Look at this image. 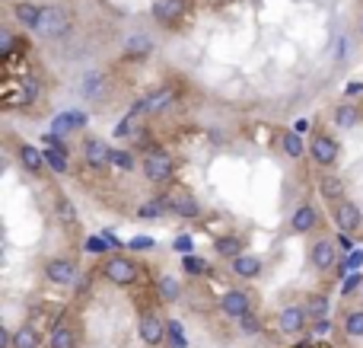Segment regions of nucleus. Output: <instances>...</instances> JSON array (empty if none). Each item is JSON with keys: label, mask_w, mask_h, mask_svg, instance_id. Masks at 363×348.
Wrapping results in <instances>:
<instances>
[{"label": "nucleus", "mask_w": 363, "mask_h": 348, "mask_svg": "<svg viewBox=\"0 0 363 348\" xmlns=\"http://www.w3.org/2000/svg\"><path fill=\"white\" fill-rule=\"evenodd\" d=\"M55 217H57V224H61L67 234H80V214H77V205L70 202L64 192H57L55 195Z\"/></svg>", "instance_id": "obj_18"}, {"label": "nucleus", "mask_w": 363, "mask_h": 348, "mask_svg": "<svg viewBox=\"0 0 363 348\" xmlns=\"http://www.w3.org/2000/svg\"><path fill=\"white\" fill-rule=\"evenodd\" d=\"M38 96H42V83H38L32 74H26L23 80H19V99H23V106L26 102H35Z\"/></svg>", "instance_id": "obj_33"}, {"label": "nucleus", "mask_w": 363, "mask_h": 348, "mask_svg": "<svg viewBox=\"0 0 363 348\" xmlns=\"http://www.w3.org/2000/svg\"><path fill=\"white\" fill-rule=\"evenodd\" d=\"M335 326H332V320H315V323H309V332H313V336H328V332H332Z\"/></svg>", "instance_id": "obj_39"}, {"label": "nucleus", "mask_w": 363, "mask_h": 348, "mask_svg": "<svg viewBox=\"0 0 363 348\" xmlns=\"http://www.w3.org/2000/svg\"><path fill=\"white\" fill-rule=\"evenodd\" d=\"M306 330H309V317L303 310V304H287L277 313V332L284 339H300L306 336Z\"/></svg>", "instance_id": "obj_9"}, {"label": "nucleus", "mask_w": 363, "mask_h": 348, "mask_svg": "<svg viewBox=\"0 0 363 348\" xmlns=\"http://www.w3.org/2000/svg\"><path fill=\"white\" fill-rule=\"evenodd\" d=\"M182 294H185V288H182V281L176 275H160L157 278V298L163 304H179Z\"/></svg>", "instance_id": "obj_27"}, {"label": "nucleus", "mask_w": 363, "mask_h": 348, "mask_svg": "<svg viewBox=\"0 0 363 348\" xmlns=\"http://www.w3.org/2000/svg\"><path fill=\"white\" fill-rule=\"evenodd\" d=\"M102 278L115 288H131L134 281H138V266H134V259H128V256L112 253L102 262Z\"/></svg>", "instance_id": "obj_4"}, {"label": "nucleus", "mask_w": 363, "mask_h": 348, "mask_svg": "<svg viewBox=\"0 0 363 348\" xmlns=\"http://www.w3.org/2000/svg\"><path fill=\"white\" fill-rule=\"evenodd\" d=\"M239 332H242L245 339H255V336H262V332H264V320L258 317L255 310H252L249 317H242V320H239Z\"/></svg>", "instance_id": "obj_34"}, {"label": "nucleus", "mask_w": 363, "mask_h": 348, "mask_svg": "<svg viewBox=\"0 0 363 348\" xmlns=\"http://www.w3.org/2000/svg\"><path fill=\"white\" fill-rule=\"evenodd\" d=\"M230 272L236 275L239 281H255V278H262L264 262H262V256H255V253H242V256H236V259H230Z\"/></svg>", "instance_id": "obj_17"}, {"label": "nucleus", "mask_w": 363, "mask_h": 348, "mask_svg": "<svg viewBox=\"0 0 363 348\" xmlns=\"http://www.w3.org/2000/svg\"><path fill=\"white\" fill-rule=\"evenodd\" d=\"M294 131H296V134H306V131H309V119H296V121H294Z\"/></svg>", "instance_id": "obj_42"}, {"label": "nucleus", "mask_w": 363, "mask_h": 348, "mask_svg": "<svg viewBox=\"0 0 363 348\" xmlns=\"http://www.w3.org/2000/svg\"><path fill=\"white\" fill-rule=\"evenodd\" d=\"M42 275H45V281H51V285L70 288V285H77V278H80V266H77V259H67V256H51V259L42 262Z\"/></svg>", "instance_id": "obj_5"}, {"label": "nucleus", "mask_w": 363, "mask_h": 348, "mask_svg": "<svg viewBox=\"0 0 363 348\" xmlns=\"http://www.w3.org/2000/svg\"><path fill=\"white\" fill-rule=\"evenodd\" d=\"M309 266H313L315 272H332V268L338 266V246H335L332 236H322V240H315L313 246H309Z\"/></svg>", "instance_id": "obj_12"}, {"label": "nucleus", "mask_w": 363, "mask_h": 348, "mask_svg": "<svg viewBox=\"0 0 363 348\" xmlns=\"http://www.w3.org/2000/svg\"><path fill=\"white\" fill-rule=\"evenodd\" d=\"M45 163H48V170L51 173H57V176H64V173L70 170V163H67V153H57V151H45Z\"/></svg>", "instance_id": "obj_35"}, {"label": "nucleus", "mask_w": 363, "mask_h": 348, "mask_svg": "<svg viewBox=\"0 0 363 348\" xmlns=\"http://www.w3.org/2000/svg\"><path fill=\"white\" fill-rule=\"evenodd\" d=\"M341 332L347 339H363V307H351L341 317Z\"/></svg>", "instance_id": "obj_30"}, {"label": "nucleus", "mask_w": 363, "mask_h": 348, "mask_svg": "<svg viewBox=\"0 0 363 348\" xmlns=\"http://www.w3.org/2000/svg\"><path fill=\"white\" fill-rule=\"evenodd\" d=\"M16 157H19V166L35 179H42L45 170H48V163H45V151H38V147H32V144H19Z\"/></svg>", "instance_id": "obj_19"}, {"label": "nucleus", "mask_w": 363, "mask_h": 348, "mask_svg": "<svg viewBox=\"0 0 363 348\" xmlns=\"http://www.w3.org/2000/svg\"><path fill=\"white\" fill-rule=\"evenodd\" d=\"M201 202L191 195V192H172L169 195V214H176V217H182V221H198L201 217Z\"/></svg>", "instance_id": "obj_16"}, {"label": "nucleus", "mask_w": 363, "mask_h": 348, "mask_svg": "<svg viewBox=\"0 0 363 348\" xmlns=\"http://www.w3.org/2000/svg\"><path fill=\"white\" fill-rule=\"evenodd\" d=\"M360 298H363V288H360Z\"/></svg>", "instance_id": "obj_45"}, {"label": "nucleus", "mask_w": 363, "mask_h": 348, "mask_svg": "<svg viewBox=\"0 0 363 348\" xmlns=\"http://www.w3.org/2000/svg\"><path fill=\"white\" fill-rule=\"evenodd\" d=\"M131 249H153V240H147V236H138V240L128 243Z\"/></svg>", "instance_id": "obj_41"}, {"label": "nucleus", "mask_w": 363, "mask_h": 348, "mask_svg": "<svg viewBox=\"0 0 363 348\" xmlns=\"http://www.w3.org/2000/svg\"><path fill=\"white\" fill-rule=\"evenodd\" d=\"M150 16L163 29H176L182 23V16H185V0H153Z\"/></svg>", "instance_id": "obj_13"}, {"label": "nucleus", "mask_w": 363, "mask_h": 348, "mask_svg": "<svg viewBox=\"0 0 363 348\" xmlns=\"http://www.w3.org/2000/svg\"><path fill=\"white\" fill-rule=\"evenodd\" d=\"M4 348H42V332H38L32 323H23L19 330L10 332V342Z\"/></svg>", "instance_id": "obj_25"}, {"label": "nucleus", "mask_w": 363, "mask_h": 348, "mask_svg": "<svg viewBox=\"0 0 363 348\" xmlns=\"http://www.w3.org/2000/svg\"><path fill=\"white\" fill-rule=\"evenodd\" d=\"M315 227H319V211H315V205L303 202L300 208L290 214V230H294V234H313Z\"/></svg>", "instance_id": "obj_20"}, {"label": "nucleus", "mask_w": 363, "mask_h": 348, "mask_svg": "<svg viewBox=\"0 0 363 348\" xmlns=\"http://www.w3.org/2000/svg\"><path fill=\"white\" fill-rule=\"evenodd\" d=\"M140 176L150 185L172 183V176H176V160H172V153L157 144L144 147V153H140Z\"/></svg>", "instance_id": "obj_1"}, {"label": "nucleus", "mask_w": 363, "mask_h": 348, "mask_svg": "<svg viewBox=\"0 0 363 348\" xmlns=\"http://www.w3.org/2000/svg\"><path fill=\"white\" fill-rule=\"evenodd\" d=\"M182 268H185L188 275H207L211 272V266H207L204 259H198V256H185V259H182Z\"/></svg>", "instance_id": "obj_37"}, {"label": "nucleus", "mask_w": 363, "mask_h": 348, "mask_svg": "<svg viewBox=\"0 0 363 348\" xmlns=\"http://www.w3.org/2000/svg\"><path fill=\"white\" fill-rule=\"evenodd\" d=\"M319 195H322V202H328V205H335V202H341V198H347L345 179L335 176V173H325V176H319Z\"/></svg>", "instance_id": "obj_26"}, {"label": "nucleus", "mask_w": 363, "mask_h": 348, "mask_svg": "<svg viewBox=\"0 0 363 348\" xmlns=\"http://www.w3.org/2000/svg\"><path fill=\"white\" fill-rule=\"evenodd\" d=\"M157 51V42H153L147 32H131V36L121 42V58L125 61H140V58H150Z\"/></svg>", "instance_id": "obj_15"}, {"label": "nucleus", "mask_w": 363, "mask_h": 348, "mask_svg": "<svg viewBox=\"0 0 363 348\" xmlns=\"http://www.w3.org/2000/svg\"><path fill=\"white\" fill-rule=\"evenodd\" d=\"M138 131H140V119H134V115H125V119L115 125V138H134Z\"/></svg>", "instance_id": "obj_36"}, {"label": "nucleus", "mask_w": 363, "mask_h": 348, "mask_svg": "<svg viewBox=\"0 0 363 348\" xmlns=\"http://www.w3.org/2000/svg\"><path fill=\"white\" fill-rule=\"evenodd\" d=\"M220 313H223L226 320H242L249 317L252 310H255V298H252L245 288H230V291H223V298H220Z\"/></svg>", "instance_id": "obj_8"}, {"label": "nucleus", "mask_w": 363, "mask_h": 348, "mask_svg": "<svg viewBox=\"0 0 363 348\" xmlns=\"http://www.w3.org/2000/svg\"><path fill=\"white\" fill-rule=\"evenodd\" d=\"M13 19H16L23 29H38V19H42V6L32 4V0H16L13 4Z\"/></svg>", "instance_id": "obj_22"}, {"label": "nucleus", "mask_w": 363, "mask_h": 348, "mask_svg": "<svg viewBox=\"0 0 363 348\" xmlns=\"http://www.w3.org/2000/svg\"><path fill=\"white\" fill-rule=\"evenodd\" d=\"M281 151H284V157L300 160L303 153H309V147H306V141H303V134H296L294 128H284L281 131Z\"/></svg>", "instance_id": "obj_28"}, {"label": "nucleus", "mask_w": 363, "mask_h": 348, "mask_svg": "<svg viewBox=\"0 0 363 348\" xmlns=\"http://www.w3.org/2000/svg\"><path fill=\"white\" fill-rule=\"evenodd\" d=\"M166 330H169V336H166V342H169L172 348L185 345V332H182V326L176 323V320H169V323H166Z\"/></svg>", "instance_id": "obj_38"}, {"label": "nucleus", "mask_w": 363, "mask_h": 348, "mask_svg": "<svg viewBox=\"0 0 363 348\" xmlns=\"http://www.w3.org/2000/svg\"><path fill=\"white\" fill-rule=\"evenodd\" d=\"M176 102H179V89L172 87V83H163V87L144 93L140 99H134L128 115H134V119H157V115H163L166 109H172Z\"/></svg>", "instance_id": "obj_2"}, {"label": "nucleus", "mask_w": 363, "mask_h": 348, "mask_svg": "<svg viewBox=\"0 0 363 348\" xmlns=\"http://www.w3.org/2000/svg\"><path fill=\"white\" fill-rule=\"evenodd\" d=\"M354 288H363V275H351V278L345 281V294H351Z\"/></svg>", "instance_id": "obj_40"}, {"label": "nucleus", "mask_w": 363, "mask_h": 348, "mask_svg": "<svg viewBox=\"0 0 363 348\" xmlns=\"http://www.w3.org/2000/svg\"><path fill=\"white\" fill-rule=\"evenodd\" d=\"M332 217H335V227H338L345 236L357 234V230L363 227V211L357 208V202H351V198L335 202L332 205Z\"/></svg>", "instance_id": "obj_11"}, {"label": "nucleus", "mask_w": 363, "mask_h": 348, "mask_svg": "<svg viewBox=\"0 0 363 348\" xmlns=\"http://www.w3.org/2000/svg\"><path fill=\"white\" fill-rule=\"evenodd\" d=\"M112 170H118V173H134V170H140V160L134 157L131 151H118V147H112Z\"/></svg>", "instance_id": "obj_32"}, {"label": "nucleus", "mask_w": 363, "mask_h": 348, "mask_svg": "<svg viewBox=\"0 0 363 348\" xmlns=\"http://www.w3.org/2000/svg\"><path fill=\"white\" fill-rule=\"evenodd\" d=\"M360 119H363V112H360L357 102H338V106H335V112H332V121L341 128V131H351V128H357Z\"/></svg>", "instance_id": "obj_23"}, {"label": "nucleus", "mask_w": 363, "mask_h": 348, "mask_svg": "<svg viewBox=\"0 0 363 348\" xmlns=\"http://www.w3.org/2000/svg\"><path fill=\"white\" fill-rule=\"evenodd\" d=\"M303 310H306L309 323H315V320H325L328 313H332V298H328L325 291H309L306 298H303Z\"/></svg>", "instance_id": "obj_21"}, {"label": "nucleus", "mask_w": 363, "mask_h": 348, "mask_svg": "<svg viewBox=\"0 0 363 348\" xmlns=\"http://www.w3.org/2000/svg\"><path fill=\"white\" fill-rule=\"evenodd\" d=\"M345 93H347V96H360V93H363V83H347Z\"/></svg>", "instance_id": "obj_43"}, {"label": "nucleus", "mask_w": 363, "mask_h": 348, "mask_svg": "<svg viewBox=\"0 0 363 348\" xmlns=\"http://www.w3.org/2000/svg\"><path fill=\"white\" fill-rule=\"evenodd\" d=\"M80 96L86 102H93V106H102V102L108 99V80H106V74H99V70H89V74H83Z\"/></svg>", "instance_id": "obj_14"}, {"label": "nucleus", "mask_w": 363, "mask_h": 348, "mask_svg": "<svg viewBox=\"0 0 363 348\" xmlns=\"http://www.w3.org/2000/svg\"><path fill=\"white\" fill-rule=\"evenodd\" d=\"M86 125V112H64V115H57L55 121H51V131H57V134H67V131H77V128H83Z\"/></svg>", "instance_id": "obj_31"}, {"label": "nucleus", "mask_w": 363, "mask_h": 348, "mask_svg": "<svg viewBox=\"0 0 363 348\" xmlns=\"http://www.w3.org/2000/svg\"><path fill=\"white\" fill-rule=\"evenodd\" d=\"M176 249H191V240H188V236H182V240H176Z\"/></svg>", "instance_id": "obj_44"}, {"label": "nucleus", "mask_w": 363, "mask_h": 348, "mask_svg": "<svg viewBox=\"0 0 363 348\" xmlns=\"http://www.w3.org/2000/svg\"><path fill=\"white\" fill-rule=\"evenodd\" d=\"M166 323H169V320H163L157 310H153V307H144V310H140V320H138L140 342H144L147 348H163L166 336H169Z\"/></svg>", "instance_id": "obj_6"}, {"label": "nucleus", "mask_w": 363, "mask_h": 348, "mask_svg": "<svg viewBox=\"0 0 363 348\" xmlns=\"http://www.w3.org/2000/svg\"><path fill=\"white\" fill-rule=\"evenodd\" d=\"M74 29V13L67 10V6L61 4H48L42 6V19H38V36L48 38V42H57V38H64L67 32Z\"/></svg>", "instance_id": "obj_3"}, {"label": "nucleus", "mask_w": 363, "mask_h": 348, "mask_svg": "<svg viewBox=\"0 0 363 348\" xmlns=\"http://www.w3.org/2000/svg\"><path fill=\"white\" fill-rule=\"evenodd\" d=\"M80 345V336H77V330L70 323H57L55 330H51L48 336V345L45 348H77Z\"/></svg>", "instance_id": "obj_29"}, {"label": "nucleus", "mask_w": 363, "mask_h": 348, "mask_svg": "<svg viewBox=\"0 0 363 348\" xmlns=\"http://www.w3.org/2000/svg\"><path fill=\"white\" fill-rule=\"evenodd\" d=\"M80 153H83L89 170H96V173L112 170V147H108L102 138H96V134H86V138L80 141Z\"/></svg>", "instance_id": "obj_7"}, {"label": "nucleus", "mask_w": 363, "mask_h": 348, "mask_svg": "<svg viewBox=\"0 0 363 348\" xmlns=\"http://www.w3.org/2000/svg\"><path fill=\"white\" fill-rule=\"evenodd\" d=\"M213 253L220 256V259H236V256H242L245 253V240L239 234H223V236H217L213 240Z\"/></svg>", "instance_id": "obj_24"}, {"label": "nucleus", "mask_w": 363, "mask_h": 348, "mask_svg": "<svg viewBox=\"0 0 363 348\" xmlns=\"http://www.w3.org/2000/svg\"><path fill=\"white\" fill-rule=\"evenodd\" d=\"M338 153H341V144L332 138V134H325V131H315L313 134V141H309V157H313L315 166L332 170V166L338 163Z\"/></svg>", "instance_id": "obj_10"}]
</instances>
